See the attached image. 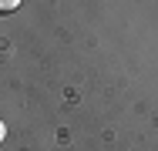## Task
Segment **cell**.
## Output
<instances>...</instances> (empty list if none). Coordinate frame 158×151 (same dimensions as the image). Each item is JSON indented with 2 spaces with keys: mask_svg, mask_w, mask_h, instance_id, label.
Returning a JSON list of instances; mask_svg holds the SVG:
<instances>
[{
  "mask_svg": "<svg viewBox=\"0 0 158 151\" xmlns=\"http://www.w3.org/2000/svg\"><path fill=\"white\" fill-rule=\"evenodd\" d=\"M17 7H20V0H0V14H10Z\"/></svg>",
  "mask_w": 158,
  "mask_h": 151,
  "instance_id": "1",
  "label": "cell"
},
{
  "mask_svg": "<svg viewBox=\"0 0 158 151\" xmlns=\"http://www.w3.org/2000/svg\"><path fill=\"white\" fill-rule=\"evenodd\" d=\"M3 138H7V124L0 121V145H3Z\"/></svg>",
  "mask_w": 158,
  "mask_h": 151,
  "instance_id": "2",
  "label": "cell"
}]
</instances>
